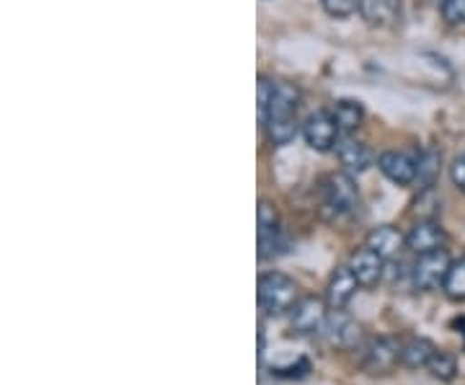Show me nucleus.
<instances>
[{"mask_svg": "<svg viewBox=\"0 0 465 385\" xmlns=\"http://www.w3.org/2000/svg\"><path fill=\"white\" fill-rule=\"evenodd\" d=\"M298 104L300 91L295 85L282 84V81H272L269 101H266L264 112L259 114V117H262V124H266L269 119L277 117H298Z\"/></svg>", "mask_w": 465, "mask_h": 385, "instance_id": "10", "label": "nucleus"}, {"mask_svg": "<svg viewBox=\"0 0 465 385\" xmlns=\"http://www.w3.org/2000/svg\"><path fill=\"white\" fill-rule=\"evenodd\" d=\"M367 246L381 253L385 262H391L406 249V235H401L393 225H378L367 235Z\"/></svg>", "mask_w": 465, "mask_h": 385, "instance_id": "15", "label": "nucleus"}, {"mask_svg": "<svg viewBox=\"0 0 465 385\" xmlns=\"http://www.w3.org/2000/svg\"><path fill=\"white\" fill-rule=\"evenodd\" d=\"M360 16L365 18L370 26L388 29V26H396V21L401 18V3L399 0H362Z\"/></svg>", "mask_w": 465, "mask_h": 385, "instance_id": "14", "label": "nucleus"}, {"mask_svg": "<svg viewBox=\"0 0 465 385\" xmlns=\"http://www.w3.org/2000/svg\"><path fill=\"white\" fill-rule=\"evenodd\" d=\"M434 354H437V347L424 336H411V339L401 341V365L403 368L424 370L432 362Z\"/></svg>", "mask_w": 465, "mask_h": 385, "instance_id": "16", "label": "nucleus"}, {"mask_svg": "<svg viewBox=\"0 0 465 385\" xmlns=\"http://www.w3.org/2000/svg\"><path fill=\"white\" fill-rule=\"evenodd\" d=\"M336 158H339V163L344 166L347 173H365L367 168L372 166V161H375V155H372V151L367 148L365 143L354 140L351 134L339 137V143H336Z\"/></svg>", "mask_w": 465, "mask_h": 385, "instance_id": "12", "label": "nucleus"}, {"mask_svg": "<svg viewBox=\"0 0 465 385\" xmlns=\"http://www.w3.org/2000/svg\"><path fill=\"white\" fill-rule=\"evenodd\" d=\"M442 290H445V295H448L450 301L465 302V256L455 259V262L450 264L448 280H445Z\"/></svg>", "mask_w": 465, "mask_h": 385, "instance_id": "21", "label": "nucleus"}, {"mask_svg": "<svg viewBox=\"0 0 465 385\" xmlns=\"http://www.w3.org/2000/svg\"><path fill=\"white\" fill-rule=\"evenodd\" d=\"M360 3L362 0H321L323 11L333 18H347L351 14H357L360 11Z\"/></svg>", "mask_w": 465, "mask_h": 385, "instance_id": "23", "label": "nucleus"}, {"mask_svg": "<svg viewBox=\"0 0 465 385\" xmlns=\"http://www.w3.org/2000/svg\"><path fill=\"white\" fill-rule=\"evenodd\" d=\"M360 210V189L351 173H329L321 184V212L331 222H344Z\"/></svg>", "mask_w": 465, "mask_h": 385, "instance_id": "1", "label": "nucleus"}, {"mask_svg": "<svg viewBox=\"0 0 465 385\" xmlns=\"http://www.w3.org/2000/svg\"><path fill=\"white\" fill-rule=\"evenodd\" d=\"M442 18L450 26H465V0H442Z\"/></svg>", "mask_w": 465, "mask_h": 385, "instance_id": "24", "label": "nucleus"}, {"mask_svg": "<svg viewBox=\"0 0 465 385\" xmlns=\"http://www.w3.org/2000/svg\"><path fill=\"white\" fill-rule=\"evenodd\" d=\"M378 168L388 182L399 186H409L416 182V171H419V151H385L378 158Z\"/></svg>", "mask_w": 465, "mask_h": 385, "instance_id": "8", "label": "nucleus"}, {"mask_svg": "<svg viewBox=\"0 0 465 385\" xmlns=\"http://www.w3.org/2000/svg\"><path fill=\"white\" fill-rule=\"evenodd\" d=\"M284 252V238L280 225L272 228H259V259H274Z\"/></svg>", "mask_w": 465, "mask_h": 385, "instance_id": "20", "label": "nucleus"}, {"mask_svg": "<svg viewBox=\"0 0 465 385\" xmlns=\"http://www.w3.org/2000/svg\"><path fill=\"white\" fill-rule=\"evenodd\" d=\"M266 133H269V140L274 145H290L295 137H298V117H277L269 119L264 124Z\"/></svg>", "mask_w": 465, "mask_h": 385, "instance_id": "19", "label": "nucleus"}, {"mask_svg": "<svg viewBox=\"0 0 465 385\" xmlns=\"http://www.w3.org/2000/svg\"><path fill=\"white\" fill-rule=\"evenodd\" d=\"M333 119H336V124H339V130L341 133H354L360 124H362V119H365V109H362V104H357V101H336V106L331 109Z\"/></svg>", "mask_w": 465, "mask_h": 385, "instance_id": "18", "label": "nucleus"}, {"mask_svg": "<svg viewBox=\"0 0 465 385\" xmlns=\"http://www.w3.org/2000/svg\"><path fill=\"white\" fill-rule=\"evenodd\" d=\"M452 259L445 249L432 253H421L416 256V262L411 264V287L419 290V292H432V290H440L448 280V271Z\"/></svg>", "mask_w": 465, "mask_h": 385, "instance_id": "4", "label": "nucleus"}, {"mask_svg": "<svg viewBox=\"0 0 465 385\" xmlns=\"http://www.w3.org/2000/svg\"><path fill=\"white\" fill-rule=\"evenodd\" d=\"M321 336L336 347V350H360L365 344V334L362 326L349 316L344 308H331L326 323L321 329Z\"/></svg>", "mask_w": 465, "mask_h": 385, "instance_id": "5", "label": "nucleus"}, {"mask_svg": "<svg viewBox=\"0 0 465 385\" xmlns=\"http://www.w3.org/2000/svg\"><path fill=\"white\" fill-rule=\"evenodd\" d=\"M308 370H311L308 368V362L300 360V365H295V368H274V375H280V378H302Z\"/></svg>", "mask_w": 465, "mask_h": 385, "instance_id": "26", "label": "nucleus"}, {"mask_svg": "<svg viewBox=\"0 0 465 385\" xmlns=\"http://www.w3.org/2000/svg\"><path fill=\"white\" fill-rule=\"evenodd\" d=\"M445 243H448V233L437 220H416L411 231L406 233V249L416 256L440 252L445 249Z\"/></svg>", "mask_w": 465, "mask_h": 385, "instance_id": "9", "label": "nucleus"}, {"mask_svg": "<svg viewBox=\"0 0 465 385\" xmlns=\"http://www.w3.org/2000/svg\"><path fill=\"white\" fill-rule=\"evenodd\" d=\"M360 280L354 277V271L349 264L344 267L333 269L331 280H329V285H326V302H329V308H347L349 301L357 295V290H360Z\"/></svg>", "mask_w": 465, "mask_h": 385, "instance_id": "13", "label": "nucleus"}, {"mask_svg": "<svg viewBox=\"0 0 465 385\" xmlns=\"http://www.w3.org/2000/svg\"><path fill=\"white\" fill-rule=\"evenodd\" d=\"M360 352V368L370 375H385L401 362V341L393 336H375L365 339Z\"/></svg>", "mask_w": 465, "mask_h": 385, "instance_id": "3", "label": "nucleus"}, {"mask_svg": "<svg viewBox=\"0 0 465 385\" xmlns=\"http://www.w3.org/2000/svg\"><path fill=\"white\" fill-rule=\"evenodd\" d=\"M256 301L262 316H284L295 308L298 298V285L292 277L282 271H266L259 277L256 285Z\"/></svg>", "mask_w": 465, "mask_h": 385, "instance_id": "2", "label": "nucleus"}, {"mask_svg": "<svg viewBox=\"0 0 465 385\" xmlns=\"http://www.w3.org/2000/svg\"><path fill=\"white\" fill-rule=\"evenodd\" d=\"M450 182H452V186L458 192L465 194V151L452 158V163H450Z\"/></svg>", "mask_w": 465, "mask_h": 385, "instance_id": "25", "label": "nucleus"}, {"mask_svg": "<svg viewBox=\"0 0 465 385\" xmlns=\"http://www.w3.org/2000/svg\"><path fill=\"white\" fill-rule=\"evenodd\" d=\"M442 168V153L437 148H424L419 151V171H416V182L421 189H432L437 176Z\"/></svg>", "mask_w": 465, "mask_h": 385, "instance_id": "17", "label": "nucleus"}, {"mask_svg": "<svg viewBox=\"0 0 465 385\" xmlns=\"http://www.w3.org/2000/svg\"><path fill=\"white\" fill-rule=\"evenodd\" d=\"M427 370L432 372L437 380H445V383H450L452 378H455V372H458V362H455V357L448 352H440L437 350V354L432 357V362L427 365Z\"/></svg>", "mask_w": 465, "mask_h": 385, "instance_id": "22", "label": "nucleus"}, {"mask_svg": "<svg viewBox=\"0 0 465 385\" xmlns=\"http://www.w3.org/2000/svg\"><path fill=\"white\" fill-rule=\"evenodd\" d=\"M339 124L333 119L331 112L321 109V112H313L311 117L305 119L302 124V137L305 143L318 153H329L336 151V143H339Z\"/></svg>", "mask_w": 465, "mask_h": 385, "instance_id": "7", "label": "nucleus"}, {"mask_svg": "<svg viewBox=\"0 0 465 385\" xmlns=\"http://www.w3.org/2000/svg\"><path fill=\"white\" fill-rule=\"evenodd\" d=\"M329 302H323L321 298H300L295 302V308L290 311V334L295 336H311V334H321L323 323H326V311Z\"/></svg>", "mask_w": 465, "mask_h": 385, "instance_id": "6", "label": "nucleus"}, {"mask_svg": "<svg viewBox=\"0 0 465 385\" xmlns=\"http://www.w3.org/2000/svg\"><path fill=\"white\" fill-rule=\"evenodd\" d=\"M385 259H382L381 253L372 252L370 246H362V249H357V252H351L349 256V267L354 271V277L360 280V285L362 287H375L382 280V274H385Z\"/></svg>", "mask_w": 465, "mask_h": 385, "instance_id": "11", "label": "nucleus"}]
</instances>
